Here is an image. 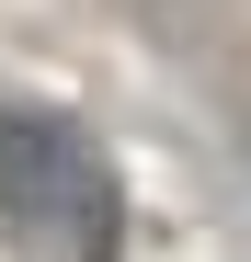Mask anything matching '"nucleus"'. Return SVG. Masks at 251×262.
Returning a JSON list of instances; mask_svg holds the SVG:
<instances>
[{"instance_id": "obj_1", "label": "nucleus", "mask_w": 251, "mask_h": 262, "mask_svg": "<svg viewBox=\"0 0 251 262\" xmlns=\"http://www.w3.org/2000/svg\"><path fill=\"white\" fill-rule=\"evenodd\" d=\"M0 228L23 262H126L114 160L46 103H0Z\"/></svg>"}]
</instances>
